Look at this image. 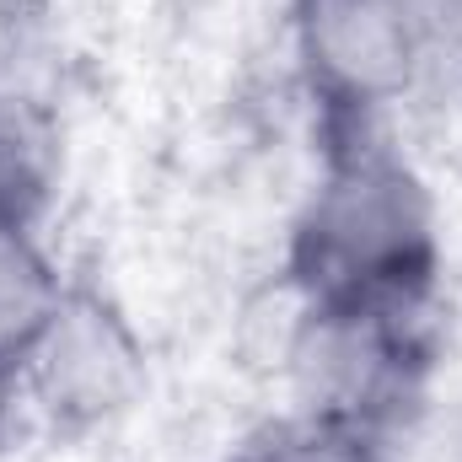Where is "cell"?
<instances>
[{
    "label": "cell",
    "instance_id": "obj_9",
    "mask_svg": "<svg viewBox=\"0 0 462 462\" xmlns=\"http://www.w3.org/2000/svg\"><path fill=\"white\" fill-rule=\"evenodd\" d=\"M452 462H462V436H457V457H452Z\"/></svg>",
    "mask_w": 462,
    "mask_h": 462
},
{
    "label": "cell",
    "instance_id": "obj_8",
    "mask_svg": "<svg viewBox=\"0 0 462 462\" xmlns=\"http://www.w3.org/2000/svg\"><path fill=\"white\" fill-rule=\"evenodd\" d=\"M425 70L452 76L462 87V0H414Z\"/></svg>",
    "mask_w": 462,
    "mask_h": 462
},
{
    "label": "cell",
    "instance_id": "obj_3",
    "mask_svg": "<svg viewBox=\"0 0 462 462\" xmlns=\"http://www.w3.org/2000/svg\"><path fill=\"white\" fill-rule=\"evenodd\" d=\"M16 382L54 436H92L134 403L145 382V349L114 301L97 291H65Z\"/></svg>",
    "mask_w": 462,
    "mask_h": 462
},
{
    "label": "cell",
    "instance_id": "obj_6",
    "mask_svg": "<svg viewBox=\"0 0 462 462\" xmlns=\"http://www.w3.org/2000/svg\"><path fill=\"white\" fill-rule=\"evenodd\" d=\"M60 167V134L27 92L0 81V216L38 221Z\"/></svg>",
    "mask_w": 462,
    "mask_h": 462
},
{
    "label": "cell",
    "instance_id": "obj_5",
    "mask_svg": "<svg viewBox=\"0 0 462 462\" xmlns=\"http://www.w3.org/2000/svg\"><path fill=\"white\" fill-rule=\"evenodd\" d=\"M65 280L49 263L32 221L0 216V376H16L38 334L65 301Z\"/></svg>",
    "mask_w": 462,
    "mask_h": 462
},
{
    "label": "cell",
    "instance_id": "obj_2",
    "mask_svg": "<svg viewBox=\"0 0 462 462\" xmlns=\"http://www.w3.org/2000/svg\"><path fill=\"white\" fill-rule=\"evenodd\" d=\"M301 414L349 425L360 436L387 441L425 376L420 318H376V312H307L296 339Z\"/></svg>",
    "mask_w": 462,
    "mask_h": 462
},
{
    "label": "cell",
    "instance_id": "obj_7",
    "mask_svg": "<svg viewBox=\"0 0 462 462\" xmlns=\"http://www.w3.org/2000/svg\"><path fill=\"white\" fill-rule=\"evenodd\" d=\"M236 462H387V441L318 420V414H301L291 425L263 430Z\"/></svg>",
    "mask_w": 462,
    "mask_h": 462
},
{
    "label": "cell",
    "instance_id": "obj_4",
    "mask_svg": "<svg viewBox=\"0 0 462 462\" xmlns=\"http://www.w3.org/2000/svg\"><path fill=\"white\" fill-rule=\"evenodd\" d=\"M296 49L334 114L365 118L425 76L414 0H296Z\"/></svg>",
    "mask_w": 462,
    "mask_h": 462
},
{
    "label": "cell",
    "instance_id": "obj_1",
    "mask_svg": "<svg viewBox=\"0 0 462 462\" xmlns=\"http://www.w3.org/2000/svg\"><path fill=\"white\" fill-rule=\"evenodd\" d=\"M436 263V205L420 172L365 134L339 145L291 236V280L301 307L420 318Z\"/></svg>",
    "mask_w": 462,
    "mask_h": 462
}]
</instances>
